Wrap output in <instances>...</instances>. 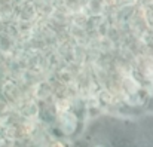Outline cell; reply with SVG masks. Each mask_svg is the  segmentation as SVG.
<instances>
[{"label":"cell","mask_w":153,"mask_h":147,"mask_svg":"<svg viewBox=\"0 0 153 147\" xmlns=\"http://www.w3.org/2000/svg\"><path fill=\"white\" fill-rule=\"evenodd\" d=\"M135 1H140L141 4H153V0H135Z\"/></svg>","instance_id":"1"}]
</instances>
